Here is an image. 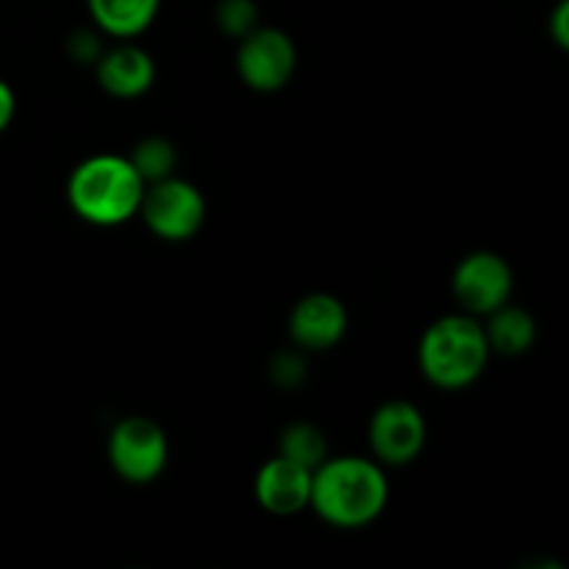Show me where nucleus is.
<instances>
[{
  "instance_id": "nucleus-1",
  "label": "nucleus",
  "mask_w": 569,
  "mask_h": 569,
  "mask_svg": "<svg viewBox=\"0 0 569 569\" xmlns=\"http://www.w3.org/2000/svg\"><path fill=\"white\" fill-rule=\"evenodd\" d=\"M389 500L387 472L365 456L326 459L311 472L309 509L333 528H365L381 517Z\"/></svg>"
},
{
  "instance_id": "nucleus-2",
  "label": "nucleus",
  "mask_w": 569,
  "mask_h": 569,
  "mask_svg": "<svg viewBox=\"0 0 569 569\" xmlns=\"http://www.w3.org/2000/svg\"><path fill=\"white\" fill-rule=\"evenodd\" d=\"M148 183L128 156L98 153L83 159L67 181V200L83 222L111 228L139 214Z\"/></svg>"
},
{
  "instance_id": "nucleus-3",
  "label": "nucleus",
  "mask_w": 569,
  "mask_h": 569,
  "mask_svg": "<svg viewBox=\"0 0 569 569\" xmlns=\"http://www.w3.org/2000/svg\"><path fill=\"white\" fill-rule=\"evenodd\" d=\"M420 370L433 387L465 389L481 378L489 361L483 326L472 315H448L426 328L417 348Z\"/></svg>"
},
{
  "instance_id": "nucleus-4",
  "label": "nucleus",
  "mask_w": 569,
  "mask_h": 569,
  "mask_svg": "<svg viewBox=\"0 0 569 569\" xmlns=\"http://www.w3.org/2000/svg\"><path fill=\"white\" fill-rule=\"evenodd\" d=\"M139 214L164 242H187L203 226L206 200L194 183L170 176L144 187Z\"/></svg>"
},
{
  "instance_id": "nucleus-5",
  "label": "nucleus",
  "mask_w": 569,
  "mask_h": 569,
  "mask_svg": "<svg viewBox=\"0 0 569 569\" xmlns=\"http://www.w3.org/2000/svg\"><path fill=\"white\" fill-rule=\"evenodd\" d=\"M167 459L170 445L164 431L148 417H126L109 433V461L122 481L144 487L164 472Z\"/></svg>"
},
{
  "instance_id": "nucleus-6",
  "label": "nucleus",
  "mask_w": 569,
  "mask_h": 569,
  "mask_svg": "<svg viewBox=\"0 0 569 569\" xmlns=\"http://www.w3.org/2000/svg\"><path fill=\"white\" fill-rule=\"evenodd\" d=\"M298 53L292 39L278 28L256 26L253 31L239 39L237 70L239 78L256 92H278L289 83Z\"/></svg>"
},
{
  "instance_id": "nucleus-7",
  "label": "nucleus",
  "mask_w": 569,
  "mask_h": 569,
  "mask_svg": "<svg viewBox=\"0 0 569 569\" xmlns=\"http://www.w3.org/2000/svg\"><path fill=\"white\" fill-rule=\"evenodd\" d=\"M370 448L378 465L406 467L422 453L428 426L422 411L409 400H389L370 417Z\"/></svg>"
},
{
  "instance_id": "nucleus-8",
  "label": "nucleus",
  "mask_w": 569,
  "mask_h": 569,
  "mask_svg": "<svg viewBox=\"0 0 569 569\" xmlns=\"http://www.w3.org/2000/svg\"><path fill=\"white\" fill-rule=\"evenodd\" d=\"M515 276L503 256L492 250H476L465 256L453 270V295L461 309L472 317H487L498 306L509 303Z\"/></svg>"
},
{
  "instance_id": "nucleus-9",
  "label": "nucleus",
  "mask_w": 569,
  "mask_h": 569,
  "mask_svg": "<svg viewBox=\"0 0 569 569\" xmlns=\"http://www.w3.org/2000/svg\"><path fill=\"white\" fill-rule=\"evenodd\" d=\"M348 331V311L342 300L328 292L306 295L289 315V337L303 350H328L342 342Z\"/></svg>"
},
{
  "instance_id": "nucleus-10",
  "label": "nucleus",
  "mask_w": 569,
  "mask_h": 569,
  "mask_svg": "<svg viewBox=\"0 0 569 569\" xmlns=\"http://www.w3.org/2000/svg\"><path fill=\"white\" fill-rule=\"evenodd\" d=\"M256 500L264 511L278 517H292L309 509L311 498V470L295 461L276 456L264 461L253 481Z\"/></svg>"
},
{
  "instance_id": "nucleus-11",
  "label": "nucleus",
  "mask_w": 569,
  "mask_h": 569,
  "mask_svg": "<svg viewBox=\"0 0 569 569\" xmlns=\"http://www.w3.org/2000/svg\"><path fill=\"white\" fill-rule=\"evenodd\" d=\"M98 83L111 94V98H139L153 87L156 64L148 50L137 44H117L106 48L100 59L94 61Z\"/></svg>"
},
{
  "instance_id": "nucleus-12",
  "label": "nucleus",
  "mask_w": 569,
  "mask_h": 569,
  "mask_svg": "<svg viewBox=\"0 0 569 569\" xmlns=\"http://www.w3.org/2000/svg\"><path fill=\"white\" fill-rule=\"evenodd\" d=\"M98 31L117 39H131L150 28L161 0H87Z\"/></svg>"
},
{
  "instance_id": "nucleus-13",
  "label": "nucleus",
  "mask_w": 569,
  "mask_h": 569,
  "mask_svg": "<svg viewBox=\"0 0 569 569\" xmlns=\"http://www.w3.org/2000/svg\"><path fill=\"white\" fill-rule=\"evenodd\" d=\"M483 337H487L489 353L522 356L531 350L533 339H537V322L526 309L503 303L487 315Z\"/></svg>"
},
{
  "instance_id": "nucleus-14",
  "label": "nucleus",
  "mask_w": 569,
  "mask_h": 569,
  "mask_svg": "<svg viewBox=\"0 0 569 569\" xmlns=\"http://www.w3.org/2000/svg\"><path fill=\"white\" fill-rule=\"evenodd\" d=\"M278 456L315 472L328 459V439L315 422H289L278 437Z\"/></svg>"
},
{
  "instance_id": "nucleus-15",
  "label": "nucleus",
  "mask_w": 569,
  "mask_h": 569,
  "mask_svg": "<svg viewBox=\"0 0 569 569\" xmlns=\"http://www.w3.org/2000/svg\"><path fill=\"white\" fill-rule=\"evenodd\" d=\"M128 159H131L133 170L139 172V178L144 183H156L161 178L176 176V144L164 137H148L142 142H137V148H133V153Z\"/></svg>"
},
{
  "instance_id": "nucleus-16",
  "label": "nucleus",
  "mask_w": 569,
  "mask_h": 569,
  "mask_svg": "<svg viewBox=\"0 0 569 569\" xmlns=\"http://www.w3.org/2000/svg\"><path fill=\"white\" fill-rule=\"evenodd\" d=\"M214 20L226 37L242 39L259 26V9L253 0H217Z\"/></svg>"
},
{
  "instance_id": "nucleus-17",
  "label": "nucleus",
  "mask_w": 569,
  "mask_h": 569,
  "mask_svg": "<svg viewBox=\"0 0 569 569\" xmlns=\"http://www.w3.org/2000/svg\"><path fill=\"white\" fill-rule=\"evenodd\" d=\"M270 378L276 387L292 389L298 387L306 378V361L303 356L295 353V350H283V353H276L270 361Z\"/></svg>"
},
{
  "instance_id": "nucleus-18",
  "label": "nucleus",
  "mask_w": 569,
  "mask_h": 569,
  "mask_svg": "<svg viewBox=\"0 0 569 569\" xmlns=\"http://www.w3.org/2000/svg\"><path fill=\"white\" fill-rule=\"evenodd\" d=\"M67 48H70L72 59L83 61V64H94V61L100 59V53L106 50L94 31H76L70 37V42H67Z\"/></svg>"
},
{
  "instance_id": "nucleus-19",
  "label": "nucleus",
  "mask_w": 569,
  "mask_h": 569,
  "mask_svg": "<svg viewBox=\"0 0 569 569\" xmlns=\"http://www.w3.org/2000/svg\"><path fill=\"white\" fill-rule=\"evenodd\" d=\"M550 33H553L559 48H569V0H559V6L550 14Z\"/></svg>"
},
{
  "instance_id": "nucleus-20",
  "label": "nucleus",
  "mask_w": 569,
  "mask_h": 569,
  "mask_svg": "<svg viewBox=\"0 0 569 569\" xmlns=\"http://www.w3.org/2000/svg\"><path fill=\"white\" fill-rule=\"evenodd\" d=\"M14 109H17V98H14V89L0 78V133L11 126L14 120Z\"/></svg>"
}]
</instances>
